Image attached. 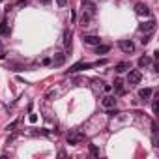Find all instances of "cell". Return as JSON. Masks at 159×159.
Here are the masks:
<instances>
[{
  "label": "cell",
  "instance_id": "9a60e30c",
  "mask_svg": "<svg viewBox=\"0 0 159 159\" xmlns=\"http://www.w3.org/2000/svg\"><path fill=\"white\" fill-rule=\"evenodd\" d=\"M150 96H152V88H142V90H139V98H140V99H150Z\"/></svg>",
  "mask_w": 159,
  "mask_h": 159
},
{
  "label": "cell",
  "instance_id": "d6986e66",
  "mask_svg": "<svg viewBox=\"0 0 159 159\" xmlns=\"http://www.w3.org/2000/svg\"><path fill=\"white\" fill-rule=\"evenodd\" d=\"M90 153H92L94 157H99V150H98V146H94V144H90Z\"/></svg>",
  "mask_w": 159,
  "mask_h": 159
},
{
  "label": "cell",
  "instance_id": "484cf974",
  "mask_svg": "<svg viewBox=\"0 0 159 159\" xmlns=\"http://www.w3.org/2000/svg\"><path fill=\"white\" fill-rule=\"evenodd\" d=\"M15 125H17V122H11V124H10V125H8V131H10V129H13V127H15Z\"/></svg>",
  "mask_w": 159,
  "mask_h": 159
},
{
  "label": "cell",
  "instance_id": "8992f818",
  "mask_svg": "<svg viewBox=\"0 0 159 159\" xmlns=\"http://www.w3.org/2000/svg\"><path fill=\"white\" fill-rule=\"evenodd\" d=\"M101 105H103V109H114L116 107V99L112 96H105L101 99Z\"/></svg>",
  "mask_w": 159,
  "mask_h": 159
},
{
  "label": "cell",
  "instance_id": "cb8c5ba5",
  "mask_svg": "<svg viewBox=\"0 0 159 159\" xmlns=\"http://www.w3.org/2000/svg\"><path fill=\"white\" fill-rule=\"evenodd\" d=\"M56 4H58V6H62V8H64V6H66V4H67V0H56Z\"/></svg>",
  "mask_w": 159,
  "mask_h": 159
},
{
  "label": "cell",
  "instance_id": "52a82bcc",
  "mask_svg": "<svg viewBox=\"0 0 159 159\" xmlns=\"http://www.w3.org/2000/svg\"><path fill=\"white\" fill-rule=\"evenodd\" d=\"M83 11L94 15V13H96V4L92 2V0H83Z\"/></svg>",
  "mask_w": 159,
  "mask_h": 159
},
{
  "label": "cell",
  "instance_id": "9c48e42d",
  "mask_svg": "<svg viewBox=\"0 0 159 159\" xmlns=\"http://www.w3.org/2000/svg\"><path fill=\"white\" fill-rule=\"evenodd\" d=\"M64 47H66V52L69 54L71 52V30H64Z\"/></svg>",
  "mask_w": 159,
  "mask_h": 159
},
{
  "label": "cell",
  "instance_id": "30bf717a",
  "mask_svg": "<svg viewBox=\"0 0 159 159\" xmlns=\"http://www.w3.org/2000/svg\"><path fill=\"white\" fill-rule=\"evenodd\" d=\"M83 43H86V45H99L101 43V39H99V36H83Z\"/></svg>",
  "mask_w": 159,
  "mask_h": 159
},
{
  "label": "cell",
  "instance_id": "7402d4cb",
  "mask_svg": "<svg viewBox=\"0 0 159 159\" xmlns=\"http://www.w3.org/2000/svg\"><path fill=\"white\" fill-rule=\"evenodd\" d=\"M28 120H30V124H36V122H38V114H30Z\"/></svg>",
  "mask_w": 159,
  "mask_h": 159
},
{
  "label": "cell",
  "instance_id": "603a6c76",
  "mask_svg": "<svg viewBox=\"0 0 159 159\" xmlns=\"http://www.w3.org/2000/svg\"><path fill=\"white\" fill-rule=\"evenodd\" d=\"M51 2H52V0H39V4H41V6H49Z\"/></svg>",
  "mask_w": 159,
  "mask_h": 159
},
{
  "label": "cell",
  "instance_id": "8fae6325",
  "mask_svg": "<svg viewBox=\"0 0 159 159\" xmlns=\"http://www.w3.org/2000/svg\"><path fill=\"white\" fill-rule=\"evenodd\" d=\"M64 62H66V54H64V52H56V54H54V58L51 60V64H52V66H56V67H58V66H62Z\"/></svg>",
  "mask_w": 159,
  "mask_h": 159
},
{
  "label": "cell",
  "instance_id": "6da1fadb",
  "mask_svg": "<svg viewBox=\"0 0 159 159\" xmlns=\"http://www.w3.org/2000/svg\"><path fill=\"white\" fill-rule=\"evenodd\" d=\"M83 140H84V133H81V131H71L67 135V144H71V146L81 144Z\"/></svg>",
  "mask_w": 159,
  "mask_h": 159
},
{
  "label": "cell",
  "instance_id": "277c9868",
  "mask_svg": "<svg viewBox=\"0 0 159 159\" xmlns=\"http://www.w3.org/2000/svg\"><path fill=\"white\" fill-rule=\"evenodd\" d=\"M118 45H120V49H122L124 52H127V54H129V52H135V43H133L131 39H122Z\"/></svg>",
  "mask_w": 159,
  "mask_h": 159
},
{
  "label": "cell",
  "instance_id": "ba28073f",
  "mask_svg": "<svg viewBox=\"0 0 159 159\" xmlns=\"http://www.w3.org/2000/svg\"><path fill=\"white\" fill-rule=\"evenodd\" d=\"M135 13H137V15H144V17H146V15H150V8H148L146 4L139 2V4L135 6Z\"/></svg>",
  "mask_w": 159,
  "mask_h": 159
},
{
  "label": "cell",
  "instance_id": "2e32d148",
  "mask_svg": "<svg viewBox=\"0 0 159 159\" xmlns=\"http://www.w3.org/2000/svg\"><path fill=\"white\" fill-rule=\"evenodd\" d=\"M114 90L118 92V94H124L125 90H124V81H122V79H116V81H114Z\"/></svg>",
  "mask_w": 159,
  "mask_h": 159
},
{
  "label": "cell",
  "instance_id": "ffe728a7",
  "mask_svg": "<svg viewBox=\"0 0 159 159\" xmlns=\"http://www.w3.org/2000/svg\"><path fill=\"white\" fill-rule=\"evenodd\" d=\"M150 41H152V36H150V34H148V36H144V38L140 39V43H142V45H148Z\"/></svg>",
  "mask_w": 159,
  "mask_h": 159
},
{
  "label": "cell",
  "instance_id": "44dd1931",
  "mask_svg": "<svg viewBox=\"0 0 159 159\" xmlns=\"http://www.w3.org/2000/svg\"><path fill=\"white\" fill-rule=\"evenodd\" d=\"M6 56V51H4V45H2V41H0V60H2Z\"/></svg>",
  "mask_w": 159,
  "mask_h": 159
},
{
  "label": "cell",
  "instance_id": "4fadbf2b",
  "mask_svg": "<svg viewBox=\"0 0 159 159\" xmlns=\"http://www.w3.org/2000/svg\"><path fill=\"white\" fill-rule=\"evenodd\" d=\"M0 36H10V26H8V21H2V23H0Z\"/></svg>",
  "mask_w": 159,
  "mask_h": 159
},
{
  "label": "cell",
  "instance_id": "d4e9b609",
  "mask_svg": "<svg viewBox=\"0 0 159 159\" xmlns=\"http://www.w3.org/2000/svg\"><path fill=\"white\" fill-rule=\"evenodd\" d=\"M103 90H105V92H111V90H112V86H111V84H105V86H103Z\"/></svg>",
  "mask_w": 159,
  "mask_h": 159
},
{
  "label": "cell",
  "instance_id": "7c38bea8",
  "mask_svg": "<svg viewBox=\"0 0 159 159\" xmlns=\"http://www.w3.org/2000/svg\"><path fill=\"white\" fill-rule=\"evenodd\" d=\"M131 66H129V62H120V64H116V73H124V71H127Z\"/></svg>",
  "mask_w": 159,
  "mask_h": 159
},
{
  "label": "cell",
  "instance_id": "5bb4252c",
  "mask_svg": "<svg viewBox=\"0 0 159 159\" xmlns=\"http://www.w3.org/2000/svg\"><path fill=\"white\" fill-rule=\"evenodd\" d=\"M109 51H111V47H109V45H101V43H99V45H96V54H107Z\"/></svg>",
  "mask_w": 159,
  "mask_h": 159
},
{
  "label": "cell",
  "instance_id": "5b68a950",
  "mask_svg": "<svg viewBox=\"0 0 159 159\" xmlns=\"http://www.w3.org/2000/svg\"><path fill=\"white\" fill-rule=\"evenodd\" d=\"M88 67H94V64H86V62H77L69 67L67 73H77V71H83V69H88Z\"/></svg>",
  "mask_w": 159,
  "mask_h": 159
},
{
  "label": "cell",
  "instance_id": "e0dca14e",
  "mask_svg": "<svg viewBox=\"0 0 159 159\" xmlns=\"http://www.w3.org/2000/svg\"><path fill=\"white\" fill-rule=\"evenodd\" d=\"M90 19H92V15L86 13V11H83V15H81V25H83V26H88V25H90Z\"/></svg>",
  "mask_w": 159,
  "mask_h": 159
},
{
  "label": "cell",
  "instance_id": "ac0fdd59",
  "mask_svg": "<svg viewBox=\"0 0 159 159\" xmlns=\"http://www.w3.org/2000/svg\"><path fill=\"white\" fill-rule=\"evenodd\" d=\"M152 64V58L150 56H140L139 58V67H146V66H150Z\"/></svg>",
  "mask_w": 159,
  "mask_h": 159
},
{
  "label": "cell",
  "instance_id": "7a4b0ae2",
  "mask_svg": "<svg viewBox=\"0 0 159 159\" xmlns=\"http://www.w3.org/2000/svg\"><path fill=\"white\" fill-rule=\"evenodd\" d=\"M140 79H142V73H140L139 69H131L129 75H127V83H129V84H139Z\"/></svg>",
  "mask_w": 159,
  "mask_h": 159
},
{
  "label": "cell",
  "instance_id": "3957f363",
  "mask_svg": "<svg viewBox=\"0 0 159 159\" xmlns=\"http://www.w3.org/2000/svg\"><path fill=\"white\" fill-rule=\"evenodd\" d=\"M155 26H157V23L153 21V19H150V21H146V23H142L139 28H140V32H144V34H152L153 30H155Z\"/></svg>",
  "mask_w": 159,
  "mask_h": 159
}]
</instances>
